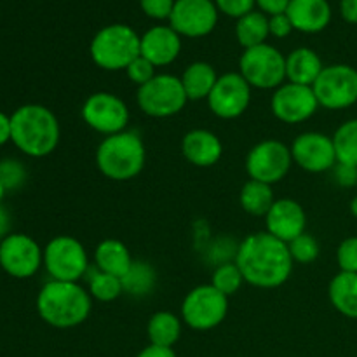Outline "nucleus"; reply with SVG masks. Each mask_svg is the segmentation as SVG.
<instances>
[{
  "label": "nucleus",
  "mask_w": 357,
  "mask_h": 357,
  "mask_svg": "<svg viewBox=\"0 0 357 357\" xmlns=\"http://www.w3.org/2000/svg\"><path fill=\"white\" fill-rule=\"evenodd\" d=\"M234 261L243 274L244 282L260 289H274L284 284L293 272L288 244L264 232L250 234L237 246Z\"/></svg>",
  "instance_id": "nucleus-1"
},
{
  "label": "nucleus",
  "mask_w": 357,
  "mask_h": 357,
  "mask_svg": "<svg viewBox=\"0 0 357 357\" xmlns=\"http://www.w3.org/2000/svg\"><path fill=\"white\" fill-rule=\"evenodd\" d=\"M61 128L54 112L44 105L28 103L10 115V142L24 155L40 159L58 149Z\"/></svg>",
  "instance_id": "nucleus-2"
},
{
  "label": "nucleus",
  "mask_w": 357,
  "mask_h": 357,
  "mask_svg": "<svg viewBox=\"0 0 357 357\" xmlns=\"http://www.w3.org/2000/svg\"><path fill=\"white\" fill-rule=\"evenodd\" d=\"M93 309V298L80 282L51 279L37 295V312L44 323L58 330H70L86 323Z\"/></svg>",
  "instance_id": "nucleus-3"
},
{
  "label": "nucleus",
  "mask_w": 357,
  "mask_h": 357,
  "mask_svg": "<svg viewBox=\"0 0 357 357\" xmlns=\"http://www.w3.org/2000/svg\"><path fill=\"white\" fill-rule=\"evenodd\" d=\"M96 166L105 178L128 181L138 176L146 162V149L138 132L126 131L105 136L96 149Z\"/></svg>",
  "instance_id": "nucleus-4"
},
{
  "label": "nucleus",
  "mask_w": 357,
  "mask_h": 357,
  "mask_svg": "<svg viewBox=\"0 0 357 357\" xmlns=\"http://www.w3.org/2000/svg\"><path fill=\"white\" fill-rule=\"evenodd\" d=\"M139 40L142 37L129 24H107L91 40V59L107 72L126 70L139 56Z\"/></svg>",
  "instance_id": "nucleus-5"
},
{
  "label": "nucleus",
  "mask_w": 357,
  "mask_h": 357,
  "mask_svg": "<svg viewBox=\"0 0 357 357\" xmlns=\"http://www.w3.org/2000/svg\"><path fill=\"white\" fill-rule=\"evenodd\" d=\"M239 73L255 89L275 91L286 82V56L267 42L244 49Z\"/></svg>",
  "instance_id": "nucleus-6"
},
{
  "label": "nucleus",
  "mask_w": 357,
  "mask_h": 357,
  "mask_svg": "<svg viewBox=\"0 0 357 357\" xmlns=\"http://www.w3.org/2000/svg\"><path fill=\"white\" fill-rule=\"evenodd\" d=\"M136 103L139 110L153 119H167L180 114L188 103L180 77L157 73L152 80L138 87Z\"/></svg>",
  "instance_id": "nucleus-7"
},
{
  "label": "nucleus",
  "mask_w": 357,
  "mask_h": 357,
  "mask_svg": "<svg viewBox=\"0 0 357 357\" xmlns=\"http://www.w3.org/2000/svg\"><path fill=\"white\" fill-rule=\"evenodd\" d=\"M44 267L54 281L80 282L89 272V257L77 237L58 236L45 244Z\"/></svg>",
  "instance_id": "nucleus-8"
},
{
  "label": "nucleus",
  "mask_w": 357,
  "mask_h": 357,
  "mask_svg": "<svg viewBox=\"0 0 357 357\" xmlns=\"http://www.w3.org/2000/svg\"><path fill=\"white\" fill-rule=\"evenodd\" d=\"M229 314V296L215 286L201 284L185 295L181 303V321L195 331L218 328Z\"/></svg>",
  "instance_id": "nucleus-9"
},
{
  "label": "nucleus",
  "mask_w": 357,
  "mask_h": 357,
  "mask_svg": "<svg viewBox=\"0 0 357 357\" xmlns=\"http://www.w3.org/2000/svg\"><path fill=\"white\" fill-rule=\"evenodd\" d=\"M319 107L326 110H345L357 103V70L351 65L337 63L324 66L312 84Z\"/></svg>",
  "instance_id": "nucleus-10"
},
{
  "label": "nucleus",
  "mask_w": 357,
  "mask_h": 357,
  "mask_svg": "<svg viewBox=\"0 0 357 357\" xmlns=\"http://www.w3.org/2000/svg\"><path fill=\"white\" fill-rule=\"evenodd\" d=\"M293 166L291 149L279 139H264L246 155V173L250 180L275 185L288 176Z\"/></svg>",
  "instance_id": "nucleus-11"
},
{
  "label": "nucleus",
  "mask_w": 357,
  "mask_h": 357,
  "mask_svg": "<svg viewBox=\"0 0 357 357\" xmlns=\"http://www.w3.org/2000/svg\"><path fill=\"white\" fill-rule=\"evenodd\" d=\"M82 121L93 131L103 136L126 131L129 124V108L121 96L107 91H98L86 98L80 108Z\"/></svg>",
  "instance_id": "nucleus-12"
},
{
  "label": "nucleus",
  "mask_w": 357,
  "mask_h": 357,
  "mask_svg": "<svg viewBox=\"0 0 357 357\" xmlns=\"http://www.w3.org/2000/svg\"><path fill=\"white\" fill-rule=\"evenodd\" d=\"M44 265V250L26 234H9L0 241V267L10 278L28 279Z\"/></svg>",
  "instance_id": "nucleus-13"
},
{
  "label": "nucleus",
  "mask_w": 357,
  "mask_h": 357,
  "mask_svg": "<svg viewBox=\"0 0 357 357\" xmlns=\"http://www.w3.org/2000/svg\"><path fill=\"white\" fill-rule=\"evenodd\" d=\"M253 87L244 80L239 72H227L218 77L211 94L208 96V107L213 114L223 121H232L246 114L251 105Z\"/></svg>",
  "instance_id": "nucleus-14"
},
{
  "label": "nucleus",
  "mask_w": 357,
  "mask_h": 357,
  "mask_svg": "<svg viewBox=\"0 0 357 357\" xmlns=\"http://www.w3.org/2000/svg\"><path fill=\"white\" fill-rule=\"evenodd\" d=\"M319 110V103L310 86L284 82L272 93L271 112L284 124H302Z\"/></svg>",
  "instance_id": "nucleus-15"
},
{
  "label": "nucleus",
  "mask_w": 357,
  "mask_h": 357,
  "mask_svg": "<svg viewBox=\"0 0 357 357\" xmlns=\"http://www.w3.org/2000/svg\"><path fill=\"white\" fill-rule=\"evenodd\" d=\"M289 149H291L293 164L302 167L307 173H328L338 162L333 138L324 132H302L293 139Z\"/></svg>",
  "instance_id": "nucleus-16"
},
{
  "label": "nucleus",
  "mask_w": 357,
  "mask_h": 357,
  "mask_svg": "<svg viewBox=\"0 0 357 357\" xmlns=\"http://www.w3.org/2000/svg\"><path fill=\"white\" fill-rule=\"evenodd\" d=\"M218 21V7L213 0H176L169 16V26L183 37H206Z\"/></svg>",
  "instance_id": "nucleus-17"
},
{
  "label": "nucleus",
  "mask_w": 357,
  "mask_h": 357,
  "mask_svg": "<svg viewBox=\"0 0 357 357\" xmlns=\"http://www.w3.org/2000/svg\"><path fill=\"white\" fill-rule=\"evenodd\" d=\"M265 227L271 236L289 244L293 239L307 232L305 209L295 199H275L272 208L265 215Z\"/></svg>",
  "instance_id": "nucleus-18"
},
{
  "label": "nucleus",
  "mask_w": 357,
  "mask_h": 357,
  "mask_svg": "<svg viewBox=\"0 0 357 357\" xmlns=\"http://www.w3.org/2000/svg\"><path fill=\"white\" fill-rule=\"evenodd\" d=\"M181 37L171 26L157 24L149 28L139 40V54L153 66H167L180 56Z\"/></svg>",
  "instance_id": "nucleus-19"
},
{
  "label": "nucleus",
  "mask_w": 357,
  "mask_h": 357,
  "mask_svg": "<svg viewBox=\"0 0 357 357\" xmlns=\"http://www.w3.org/2000/svg\"><path fill=\"white\" fill-rule=\"evenodd\" d=\"M181 153L195 167H211L222 159L223 143L209 129H190L181 139Z\"/></svg>",
  "instance_id": "nucleus-20"
},
{
  "label": "nucleus",
  "mask_w": 357,
  "mask_h": 357,
  "mask_svg": "<svg viewBox=\"0 0 357 357\" xmlns=\"http://www.w3.org/2000/svg\"><path fill=\"white\" fill-rule=\"evenodd\" d=\"M286 14L293 28L303 33L323 31L331 21V7L328 0H291Z\"/></svg>",
  "instance_id": "nucleus-21"
},
{
  "label": "nucleus",
  "mask_w": 357,
  "mask_h": 357,
  "mask_svg": "<svg viewBox=\"0 0 357 357\" xmlns=\"http://www.w3.org/2000/svg\"><path fill=\"white\" fill-rule=\"evenodd\" d=\"M323 68V59L310 47H296L286 56V80L288 82L312 87Z\"/></svg>",
  "instance_id": "nucleus-22"
},
{
  "label": "nucleus",
  "mask_w": 357,
  "mask_h": 357,
  "mask_svg": "<svg viewBox=\"0 0 357 357\" xmlns=\"http://www.w3.org/2000/svg\"><path fill=\"white\" fill-rule=\"evenodd\" d=\"M128 246L119 239H103L94 250V265L98 271L124 278L132 265Z\"/></svg>",
  "instance_id": "nucleus-23"
},
{
  "label": "nucleus",
  "mask_w": 357,
  "mask_h": 357,
  "mask_svg": "<svg viewBox=\"0 0 357 357\" xmlns=\"http://www.w3.org/2000/svg\"><path fill=\"white\" fill-rule=\"evenodd\" d=\"M218 77L220 75L216 73L215 66L209 65V63H190V65L183 70V73H181L180 77L181 86H183L188 101L208 100L213 87H215L216 80H218Z\"/></svg>",
  "instance_id": "nucleus-24"
},
{
  "label": "nucleus",
  "mask_w": 357,
  "mask_h": 357,
  "mask_svg": "<svg viewBox=\"0 0 357 357\" xmlns=\"http://www.w3.org/2000/svg\"><path fill=\"white\" fill-rule=\"evenodd\" d=\"M328 296L337 312L357 319V274L338 272L328 286Z\"/></svg>",
  "instance_id": "nucleus-25"
},
{
  "label": "nucleus",
  "mask_w": 357,
  "mask_h": 357,
  "mask_svg": "<svg viewBox=\"0 0 357 357\" xmlns=\"http://www.w3.org/2000/svg\"><path fill=\"white\" fill-rule=\"evenodd\" d=\"M181 330H183V321L176 314L169 310H159L150 316L146 324V337L152 345L173 349L180 340Z\"/></svg>",
  "instance_id": "nucleus-26"
},
{
  "label": "nucleus",
  "mask_w": 357,
  "mask_h": 357,
  "mask_svg": "<svg viewBox=\"0 0 357 357\" xmlns=\"http://www.w3.org/2000/svg\"><path fill=\"white\" fill-rule=\"evenodd\" d=\"M239 202L241 208L251 216H264L268 213V209L272 208V204L275 202L274 190H272L271 185L260 183L257 180H248L243 185L239 194Z\"/></svg>",
  "instance_id": "nucleus-27"
},
{
  "label": "nucleus",
  "mask_w": 357,
  "mask_h": 357,
  "mask_svg": "<svg viewBox=\"0 0 357 357\" xmlns=\"http://www.w3.org/2000/svg\"><path fill=\"white\" fill-rule=\"evenodd\" d=\"M268 35H271V30H268V17L265 13L251 10L237 20L236 37L244 49L265 44Z\"/></svg>",
  "instance_id": "nucleus-28"
},
{
  "label": "nucleus",
  "mask_w": 357,
  "mask_h": 357,
  "mask_svg": "<svg viewBox=\"0 0 357 357\" xmlns=\"http://www.w3.org/2000/svg\"><path fill=\"white\" fill-rule=\"evenodd\" d=\"M157 282V274L155 268L150 264L142 260L132 261L131 268L128 271V274L122 278V286H124L126 295L136 296V298H142V296L150 295L155 288Z\"/></svg>",
  "instance_id": "nucleus-29"
},
{
  "label": "nucleus",
  "mask_w": 357,
  "mask_h": 357,
  "mask_svg": "<svg viewBox=\"0 0 357 357\" xmlns=\"http://www.w3.org/2000/svg\"><path fill=\"white\" fill-rule=\"evenodd\" d=\"M87 291H89L93 300L110 303L115 302L124 293V286H122L121 278L107 274V272H101L96 268L91 274L87 272Z\"/></svg>",
  "instance_id": "nucleus-30"
},
{
  "label": "nucleus",
  "mask_w": 357,
  "mask_h": 357,
  "mask_svg": "<svg viewBox=\"0 0 357 357\" xmlns=\"http://www.w3.org/2000/svg\"><path fill=\"white\" fill-rule=\"evenodd\" d=\"M331 138H333L338 162L357 167V117L349 119L338 126Z\"/></svg>",
  "instance_id": "nucleus-31"
},
{
  "label": "nucleus",
  "mask_w": 357,
  "mask_h": 357,
  "mask_svg": "<svg viewBox=\"0 0 357 357\" xmlns=\"http://www.w3.org/2000/svg\"><path fill=\"white\" fill-rule=\"evenodd\" d=\"M244 284V278L241 274L236 261H225V264L216 265L211 278V286H215L220 293L225 296L236 295Z\"/></svg>",
  "instance_id": "nucleus-32"
},
{
  "label": "nucleus",
  "mask_w": 357,
  "mask_h": 357,
  "mask_svg": "<svg viewBox=\"0 0 357 357\" xmlns=\"http://www.w3.org/2000/svg\"><path fill=\"white\" fill-rule=\"evenodd\" d=\"M288 250H289V255H291L293 261L302 265L314 264V261L319 258V253H321L319 241L307 232H303L302 236L293 239L291 243L288 244Z\"/></svg>",
  "instance_id": "nucleus-33"
},
{
  "label": "nucleus",
  "mask_w": 357,
  "mask_h": 357,
  "mask_svg": "<svg viewBox=\"0 0 357 357\" xmlns=\"http://www.w3.org/2000/svg\"><path fill=\"white\" fill-rule=\"evenodd\" d=\"M0 180L7 190H16L26 180V171L20 160L6 159L0 162Z\"/></svg>",
  "instance_id": "nucleus-34"
},
{
  "label": "nucleus",
  "mask_w": 357,
  "mask_h": 357,
  "mask_svg": "<svg viewBox=\"0 0 357 357\" xmlns=\"http://www.w3.org/2000/svg\"><path fill=\"white\" fill-rule=\"evenodd\" d=\"M337 261L340 272L357 274V236L342 241L337 250Z\"/></svg>",
  "instance_id": "nucleus-35"
},
{
  "label": "nucleus",
  "mask_w": 357,
  "mask_h": 357,
  "mask_svg": "<svg viewBox=\"0 0 357 357\" xmlns=\"http://www.w3.org/2000/svg\"><path fill=\"white\" fill-rule=\"evenodd\" d=\"M124 72L126 75H128V79L131 80L132 84H136L138 87L143 86V84H146L149 80H152L153 77L157 75L155 66H153L149 59L143 58L142 54H139L135 61L129 63V66L124 70Z\"/></svg>",
  "instance_id": "nucleus-36"
},
{
  "label": "nucleus",
  "mask_w": 357,
  "mask_h": 357,
  "mask_svg": "<svg viewBox=\"0 0 357 357\" xmlns=\"http://www.w3.org/2000/svg\"><path fill=\"white\" fill-rule=\"evenodd\" d=\"M176 0H139L143 13L153 20H169Z\"/></svg>",
  "instance_id": "nucleus-37"
},
{
  "label": "nucleus",
  "mask_w": 357,
  "mask_h": 357,
  "mask_svg": "<svg viewBox=\"0 0 357 357\" xmlns=\"http://www.w3.org/2000/svg\"><path fill=\"white\" fill-rule=\"evenodd\" d=\"M218 10H222L223 14L230 17H243L244 14L251 13L253 6L257 3V0H215Z\"/></svg>",
  "instance_id": "nucleus-38"
},
{
  "label": "nucleus",
  "mask_w": 357,
  "mask_h": 357,
  "mask_svg": "<svg viewBox=\"0 0 357 357\" xmlns=\"http://www.w3.org/2000/svg\"><path fill=\"white\" fill-rule=\"evenodd\" d=\"M331 173H333V180L337 181L340 187H344V188L357 187V167L356 166H349V164L337 162V166L331 169Z\"/></svg>",
  "instance_id": "nucleus-39"
},
{
  "label": "nucleus",
  "mask_w": 357,
  "mask_h": 357,
  "mask_svg": "<svg viewBox=\"0 0 357 357\" xmlns=\"http://www.w3.org/2000/svg\"><path fill=\"white\" fill-rule=\"evenodd\" d=\"M268 30H271V35L278 38H284L291 33V30H295L289 21L288 14L282 13V14H275V16L268 17Z\"/></svg>",
  "instance_id": "nucleus-40"
},
{
  "label": "nucleus",
  "mask_w": 357,
  "mask_h": 357,
  "mask_svg": "<svg viewBox=\"0 0 357 357\" xmlns=\"http://www.w3.org/2000/svg\"><path fill=\"white\" fill-rule=\"evenodd\" d=\"M289 2H291V0H257V3L260 6L261 13H267V14H271V16L286 13Z\"/></svg>",
  "instance_id": "nucleus-41"
},
{
  "label": "nucleus",
  "mask_w": 357,
  "mask_h": 357,
  "mask_svg": "<svg viewBox=\"0 0 357 357\" xmlns=\"http://www.w3.org/2000/svg\"><path fill=\"white\" fill-rule=\"evenodd\" d=\"M136 357H178L174 349L171 347H159V345H146Z\"/></svg>",
  "instance_id": "nucleus-42"
},
{
  "label": "nucleus",
  "mask_w": 357,
  "mask_h": 357,
  "mask_svg": "<svg viewBox=\"0 0 357 357\" xmlns=\"http://www.w3.org/2000/svg\"><path fill=\"white\" fill-rule=\"evenodd\" d=\"M340 13L347 23L357 24V0H340Z\"/></svg>",
  "instance_id": "nucleus-43"
},
{
  "label": "nucleus",
  "mask_w": 357,
  "mask_h": 357,
  "mask_svg": "<svg viewBox=\"0 0 357 357\" xmlns=\"http://www.w3.org/2000/svg\"><path fill=\"white\" fill-rule=\"evenodd\" d=\"M10 142V115L0 112V146Z\"/></svg>",
  "instance_id": "nucleus-44"
},
{
  "label": "nucleus",
  "mask_w": 357,
  "mask_h": 357,
  "mask_svg": "<svg viewBox=\"0 0 357 357\" xmlns=\"http://www.w3.org/2000/svg\"><path fill=\"white\" fill-rule=\"evenodd\" d=\"M9 227H10V216L9 213L6 211V209L2 208V204H0V237H6L9 236Z\"/></svg>",
  "instance_id": "nucleus-45"
},
{
  "label": "nucleus",
  "mask_w": 357,
  "mask_h": 357,
  "mask_svg": "<svg viewBox=\"0 0 357 357\" xmlns=\"http://www.w3.org/2000/svg\"><path fill=\"white\" fill-rule=\"evenodd\" d=\"M351 213L354 218H357V195L351 201Z\"/></svg>",
  "instance_id": "nucleus-46"
},
{
  "label": "nucleus",
  "mask_w": 357,
  "mask_h": 357,
  "mask_svg": "<svg viewBox=\"0 0 357 357\" xmlns=\"http://www.w3.org/2000/svg\"><path fill=\"white\" fill-rule=\"evenodd\" d=\"M6 192H7V188H6V187H3L2 180H0V204H2L3 197H6Z\"/></svg>",
  "instance_id": "nucleus-47"
}]
</instances>
